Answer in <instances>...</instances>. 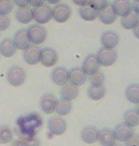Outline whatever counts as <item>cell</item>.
I'll return each mask as SVG.
<instances>
[{
	"label": "cell",
	"mask_w": 139,
	"mask_h": 146,
	"mask_svg": "<svg viewBox=\"0 0 139 146\" xmlns=\"http://www.w3.org/2000/svg\"><path fill=\"white\" fill-rule=\"evenodd\" d=\"M124 122L132 127L139 125V114L135 109H129L124 113Z\"/></svg>",
	"instance_id": "28"
},
{
	"label": "cell",
	"mask_w": 139,
	"mask_h": 146,
	"mask_svg": "<svg viewBox=\"0 0 139 146\" xmlns=\"http://www.w3.org/2000/svg\"><path fill=\"white\" fill-rule=\"evenodd\" d=\"M125 146H139V135L134 134L125 141Z\"/></svg>",
	"instance_id": "35"
},
{
	"label": "cell",
	"mask_w": 139,
	"mask_h": 146,
	"mask_svg": "<svg viewBox=\"0 0 139 146\" xmlns=\"http://www.w3.org/2000/svg\"><path fill=\"white\" fill-rule=\"evenodd\" d=\"M89 82L91 86H103L105 82V74L101 71H97L89 76Z\"/></svg>",
	"instance_id": "31"
},
{
	"label": "cell",
	"mask_w": 139,
	"mask_h": 146,
	"mask_svg": "<svg viewBox=\"0 0 139 146\" xmlns=\"http://www.w3.org/2000/svg\"><path fill=\"white\" fill-rule=\"evenodd\" d=\"M132 10L139 15V0H135L134 2V4H132Z\"/></svg>",
	"instance_id": "41"
},
{
	"label": "cell",
	"mask_w": 139,
	"mask_h": 146,
	"mask_svg": "<svg viewBox=\"0 0 139 146\" xmlns=\"http://www.w3.org/2000/svg\"><path fill=\"white\" fill-rule=\"evenodd\" d=\"M98 11H96L90 4L86 3L79 9V15L85 21H94L97 17Z\"/></svg>",
	"instance_id": "25"
},
{
	"label": "cell",
	"mask_w": 139,
	"mask_h": 146,
	"mask_svg": "<svg viewBox=\"0 0 139 146\" xmlns=\"http://www.w3.org/2000/svg\"><path fill=\"white\" fill-rule=\"evenodd\" d=\"M11 146H27V145H26V142L24 139H15V141H13Z\"/></svg>",
	"instance_id": "39"
},
{
	"label": "cell",
	"mask_w": 139,
	"mask_h": 146,
	"mask_svg": "<svg viewBox=\"0 0 139 146\" xmlns=\"http://www.w3.org/2000/svg\"><path fill=\"white\" fill-rule=\"evenodd\" d=\"M57 98L56 96L52 93H45L43 95L41 98V102H40V106L44 113L45 114H52L54 113L55 108L57 106Z\"/></svg>",
	"instance_id": "12"
},
{
	"label": "cell",
	"mask_w": 139,
	"mask_h": 146,
	"mask_svg": "<svg viewBox=\"0 0 139 146\" xmlns=\"http://www.w3.org/2000/svg\"><path fill=\"white\" fill-rule=\"evenodd\" d=\"M15 17L21 24H28L33 20V10L28 6L19 8L16 11Z\"/></svg>",
	"instance_id": "24"
},
{
	"label": "cell",
	"mask_w": 139,
	"mask_h": 146,
	"mask_svg": "<svg viewBox=\"0 0 139 146\" xmlns=\"http://www.w3.org/2000/svg\"><path fill=\"white\" fill-rule=\"evenodd\" d=\"M13 133L11 128L7 124L0 125V143L7 144L13 141Z\"/></svg>",
	"instance_id": "30"
},
{
	"label": "cell",
	"mask_w": 139,
	"mask_h": 146,
	"mask_svg": "<svg viewBox=\"0 0 139 146\" xmlns=\"http://www.w3.org/2000/svg\"><path fill=\"white\" fill-rule=\"evenodd\" d=\"M24 141L27 146H39L40 145L39 139L36 138V136L31 137V138H28V139H25Z\"/></svg>",
	"instance_id": "36"
},
{
	"label": "cell",
	"mask_w": 139,
	"mask_h": 146,
	"mask_svg": "<svg viewBox=\"0 0 139 146\" xmlns=\"http://www.w3.org/2000/svg\"><path fill=\"white\" fill-rule=\"evenodd\" d=\"M97 141L102 146H113L117 142V139L115 137L114 131L105 127L99 130Z\"/></svg>",
	"instance_id": "20"
},
{
	"label": "cell",
	"mask_w": 139,
	"mask_h": 146,
	"mask_svg": "<svg viewBox=\"0 0 139 146\" xmlns=\"http://www.w3.org/2000/svg\"><path fill=\"white\" fill-rule=\"evenodd\" d=\"M67 123L65 119L61 117L54 116L47 119V128L48 131L54 136H61L65 132Z\"/></svg>",
	"instance_id": "7"
},
{
	"label": "cell",
	"mask_w": 139,
	"mask_h": 146,
	"mask_svg": "<svg viewBox=\"0 0 139 146\" xmlns=\"http://www.w3.org/2000/svg\"><path fill=\"white\" fill-rule=\"evenodd\" d=\"M99 130L94 125H87L80 132V138L82 141L87 144H94L98 139Z\"/></svg>",
	"instance_id": "15"
},
{
	"label": "cell",
	"mask_w": 139,
	"mask_h": 146,
	"mask_svg": "<svg viewBox=\"0 0 139 146\" xmlns=\"http://www.w3.org/2000/svg\"><path fill=\"white\" fill-rule=\"evenodd\" d=\"M87 81V75L82 70V68L75 66L68 71V82L75 86H83Z\"/></svg>",
	"instance_id": "9"
},
{
	"label": "cell",
	"mask_w": 139,
	"mask_h": 146,
	"mask_svg": "<svg viewBox=\"0 0 139 146\" xmlns=\"http://www.w3.org/2000/svg\"><path fill=\"white\" fill-rule=\"evenodd\" d=\"M13 10V3L11 0H0V14L8 15Z\"/></svg>",
	"instance_id": "32"
},
{
	"label": "cell",
	"mask_w": 139,
	"mask_h": 146,
	"mask_svg": "<svg viewBox=\"0 0 139 146\" xmlns=\"http://www.w3.org/2000/svg\"><path fill=\"white\" fill-rule=\"evenodd\" d=\"M88 97L93 101H99L106 95V87L104 86H90L87 89Z\"/></svg>",
	"instance_id": "27"
},
{
	"label": "cell",
	"mask_w": 139,
	"mask_h": 146,
	"mask_svg": "<svg viewBox=\"0 0 139 146\" xmlns=\"http://www.w3.org/2000/svg\"><path fill=\"white\" fill-rule=\"evenodd\" d=\"M126 99L131 104H136L139 103V84H131L126 87Z\"/></svg>",
	"instance_id": "26"
},
{
	"label": "cell",
	"mask_w": 139,
	"mask_h": 146,
	"mask_svg": "<svg viewBox=\"0 0 139 146\" xmlns=\"http://www.w3.org/2000/svg\"><path fill=\"white\" fill-rule=\"evenodd\" d=\"M97 17L99 18L100 22L105 25H111L115 21L117 14H115L111 3H107L105 7L98 11Z\"/></svg>",
	"instance_id": "16"
},
{
	"label": "cell",
	"mask_w": 139,
	"mask_h": 146,
	"mask_svg": "<svg viewBox=\"0 0 139 146\" xmlns=\"http://www.w3.org/2000/svg\"><path fill=\"white\" fill-rule=\"evenodd\" d=\"M51 80L57 86H65L68 83V70L63 66L55 68L51 72Z\"/></svg>",
	"instance_id": "17"
},
{
	"label": "cell",
	"mask_w": 139,
	"mask_h": 146,
	"mask_svg": "<svg viewBox=\"0 0 139 146\" xmlns=\"http://www.w3.org/2000/svg\"><path fill=\"white\" fill-rule=\"evenodd\" d=\"M60 95L63 100L71 102L78 97V95H79V89H78L77 86H73L70 83L69 84L67 83L65 86H62V88L60 90Z\"/></svg>",
	"instance_id": "23"
},
{
	"label": "cell",
	"mask_w": 139,
	"mask_h": 146,
	"mask_svg": "<svg viewBox=\"0 0 139 146\" xmlns=\"http://www.w3.org/2000/svg\"><path fill=\"white\" fill-rule=\"evenodd\" d=\"M16 46L11 38H5L0 42V54L6 58L13 57L16 53Z\"/></svg>",
	"instance_id": "19"
},
{
	"label": "cell",
	"mask_w": 139,
	"mask_h": 146,
	"mask_svg": "<svg viewBox=\"0 0 139 146\" xmlns=\"http://www.w3.org/2000/svg\"><path fill=\"white\" fill-rule=\"evenodd\" d=\"M23 58L28 65H37L40 62V58H41V48L37 45H31L24 50Z\"/></svg>",
	"instance_id": "10"
},
{
	"label": "cell",
	"mask_w": 139,
	"mask_h": 146,
	"mask_svg": "<svg viewBox=\"0 0 139 146\" xmlns=\"http://www.w3.org/2000/svg\"><path fill=\"white\" fill-rule=\"evenodd\" d=\"M139 22V15L132 10L130 11L128 13L121 17V26L125 30H132L136 24Z\"/></svg>",
	"instance_id": "21"
},
{
	"label": "cell",
	"mask_w": 139,
	"mask_h": 146,
	"mask_svg": "<svg viewBox=\"0 0 139 146\" xmlns=\"http://www.w3.org/2000/svg\"><path fill=\"white\" fill-rule=\"evenodd\" d=\"M26 70L21 66H13L7 71V80L13 86H20L25 83Z\"/></svg>",
	"instance_id": "2"
},
{
	"label": "cell",
	"mask_w": 139,
	"mask_h": 146,
	"mask_svg": "<svg viewBox=\"0 0 139 146\" xmlns=\"http://www.w3.org/2000/svg\"><path fill=\"white\" fill-rule=\"evenodd\" d=\"M114 134L117 141L125 142L130 137L134 135V127L130 126V125L125 123V122H120V123H118L115 127Z\"/></svg>",
	"instance_id": "11"
},
{
	"label": "cell",
	"mask_w": 139,
	"mask_h": 146,
	"mask_svg": "<svg viewBox=\"0 0 139 146\" xmlns=\"http://www.w3.org/2000/svg\"><path fill=\"white\" fill-rule=\"evenodd\" d=\"M98 63L102 66H111L117 62V53L114 48H107L102 46L98 49L97 53L96 54Z\"/></svg>",
	"instance_id": "4"
},
{
	"label": "cell",
	"mask_w": 139,
	"mask_h": 146,
	"mask_svg": "<svg viewBox=\"0 0 139 146\" xmlns=\"http://www.w3.org/2000/svg\"><path fill=\"white\" fill-rule=\"evenodd\" d=\"M134 1H135V0H134Z\"/></svg>",
	"instance_id": "46"
},
{
	"label": "cell",
	"mask_w": 139,
	"mask_h": 146,
	"mask_svg": "<svg viewBox=\"0 0 139 146\" xmlns=\"http://www.w3.org/2000/svg\"><path fill=\"white\" fill-rule=\"evenodd\" d=\"M108 1L107 0H88V4H90L96 11H99L105 7Z\"/></svg>",
	"instance_id": "33"
},
{
	"label": "cell",
	"mask_w": 139,
	"mask_h": 146,
	"mask_svg": "<svg viewBox=\"0 0 139 146\" xmlns=\"http://www.w3.org/2000/svg\"><path fill=\"white\" fill-rule=\"evenodd\" d=\"M27 31L30 42L37 46L44 43L46 40V37H47V31H46V29L39 24L30 25L27 29Z\"/></svg>",
	"instance_id": "3"
},
{
	"label": "cell",
	"mask_w": 139,
	"mask_h": 146,
	"mask_svg": "<svg viewBox=\"0 0 139 146\" xmlns=\"http://www.w3.org/2000/svg\"><path fill=\"white\" fill-rule=\"evenodd\" d=\"M71 8L65 3H58L52 9V18L58 23H65L70 18Z\"/></svg>",
	"instance_id": "6"
},
{
	"label": "cell",
	"mask_w": 139,
	"mask_h": 146,
	"mask_svg": "<svg viewBox=\"0 0 139 146\" xmlns=\"http://www.w3.org/2000/svg\"><path fill=\"white\" fill-rule=\"evenodd\" d=\"M72 110V104L71 102L63 100V99H61L57 102V106L55 111L59 116H66L68 115L69 113L71 112Z\"/></svg>",
	"instance_id": "29"
},
{
	"label": "cell",
	"mask_w": 139,
	"mask_h": 146,
	"mask_svg": "<svg viewBox=\"0 0 139 146\" xmlns=\"http://www.w3.org/2000/svg\"><path fill=\"white\" fill-rule=\"evenodd\" d=\"M43 124V118L37 112L23 114L16 119V128L14 129L19 139H25L35 137L37 129Z\"/></svg>",
	"instance_id": "1"
},
{
	"label": "cell",
	"mask_w": 139,
	"mask_h": 146,
	"mask_svg": "<svg viewBox=\"0 0 139 146\" xmlns=\"http://www.w3.org/2000/svg\"><path fill=\"white\" fill-rule=\"evenodd\" d=\"M113 146H121V145H120V144H117V143H115V144H114Z\"/></svg>",
	"instance_id": "45"
},
{
	"label": "cell",
	"mask_w": 139,
	"mask_h": 146,
	"mask_svg": "<svg viewBox=\"0 0 139 146\" xmlns=\"http://www.w3.org/2000/svg\"><path fill=\"white\" fill-rule=\"evenodd\" d=\"M13 42L15 44L16 48L21 49V50H25L28 46H31V42L28 37L27 29H20L14 33L13 36Z\"/></svg>",
	"instance_id": "14"
},
{
	"label": "cell",
	"mask_w": 139,
	"mask_h": 146,
	"mask_svg": "<svg viewBox=\"0 0 139 146\" xmlns=\"http://www.w3.org/2000/svg\"><path fill=\"white\" fill-rule=\"evenodd\" d=\"M14 4L19 8L27 7L28 5V0H14Z\"/></svg>",
	"instance_id": "38"
},
{
	"label": "cell",
	"mask_w": 139,
	"mask_h": 146,
	"mask_svg": "<svg viewBox=\"0 0 139 146\" xmlns=\"http://www.w3.org/2000/svg\"><path fill=\"white\" fill-rule=\"evenodd\" d=\"M72 2H73L75 5H78V6H80V7H82V6L85 5L86 3H88V0H72Z\"/></svg>",
	"instance_id": "40"
},
{
	"label": "cell",
	"mask_w": 139,
	"mask_h": 146,
	"mask_svg": "<svg viewBox=\"0 0 139 146\" xmlns=\"http://www.w3.org/2000/svg\"><path fill=\"white\" fill-rule=\"evenodd\" d=\"M99 63L97 56L95 54H88L85 57V59L83 60L82 65V69L86 75H92L95 72L99 70Z\"/></svg>",
	"instance_id": "13"
},
{
	"label": "cell",
	"mask_w": 139,
	"mask_h": 146,
	"mask_svg": "<svg viewBox=\"0 0 139 146\" xmlns=\"http://www.w3.org/2000/svg\"><path fill=\"white\" fill-rule=\"evenodd\" d=\"M52 18V9L46 4H42L33 9V19L37 24L44 25Z\"/></svg>",
	"instance_id": "5"
},
{
	"label": "cell",
	"mask_w": 139,
	"mask_h": 146,
	"mask_svg": "<svg viewBox=\"0 0 139 146\" xmlns=\"http://www.w3.org/2000/svg\"><path fill=\"white\" fill-rule=\"evenodd\" d=\"M112 7L117 16L119 17L124 16L132 10V6L129 0H114L112 2Z\"/></svg>",
	"instance_id": "22"
},
{
	"label": "cell",
	"mask_w": 139,
	"mask_h": 146,
	"mask_svg": "<svg viewBox=\"0 0 139 146\" xmlns=\"http://www.w3.org/2000/svg\"><path fill=\"white\" fill-rule=\"evenodd\" d=\"M11 20L8 17V15H3L0 14V31H6L7 29L10 27Z\"/></svg>",
	"instance_id": "34"
},
{
	"label": "cell",
	"mask_w": 139,
	"mask_h": 146,
	"mask_svg": "<svg viewBox=\"0 0 139 146\" xmlns=\"http://www.w3.org/2000/svg\"><path fill=\"white\" fill-rule=\"evenodd\" d=\"M134 109L136 110L137 112H138V114H139V103H138V104H136V106H135V108H134Z\"/></svg>",
	"instance_id": "44"
},
{
	"label": "cell",
	"mask_w": 139,
	"mask_h": 146,
	"mask_svg": "<svg viewBox=\"0 0 139 146\" xmlns=\"http://www.w3.org/2000/svg\"><path fill=\"white\" fill-rule=\"evenodd\" d=\"M58 59H59V55L58 52L54 48L45 46L41 49V58H40V62L42 65L46 68H52L57 64Z\"/></svg>",
	"instance_id": "8"
},
{
	"label": "cell",
	"mask_w": 139,
	"mask_h": 146,
	"mask_svg": "<svg viewBox=\"0 0 139 146\" xmlns=\"http://www.w3.org/2000/svg\"><path fill=\"white\" fill-rule=\"evenodd\" d=\"M45 0H28V4H30L31 7H38V6L44 4Z\"/></svg>",
	"instance_id": "37"
},
{
	"label": "cell",
	"mask_w": 139,
	"mask_h": 146,
	"mask_svg": "<svg viewBox=\"0 0 139 146\" xmlns=\"http://www.w3.org/2000/svg\"><path fill=\"white\" fill-rule=\"evenodd\" d=\"M100 43L104 48H115L119 43V36L117 33L112 31H106L101 34Z\"/></svg>",
	"instance_id": "18"
},
{
	"label": "cell",
	"mask_w": 139,
	"mask_h": 146,
	"mask_svg": "<svg viewBox=\"0 0 139 146\" xmlns=\"http://www.w3.org/2000/svg\"><path fill=\"white\" fill-rule=\"evenodd\" d=\"M46 1H47L49 4H53V5L55 4V5H56L61 1V0H46Z\"/></svg>",
	"instance_id": "43"
},
{
	"label": "cell",
	"mask_w": 139,
	"mask_h": 146,
	"mask_svg": "<svg viewBox=\"0 0 139 146\" xmlns=\"http://www.w3.org/2000/svg\"><path fill=\"white\" fill-rule=\"evenodd\" d=\"M134 30V36L137 38V39H139V22L136 24V26L132 29Z\"/></svg>",
	"instance_id": "42"
}]
</instances>
